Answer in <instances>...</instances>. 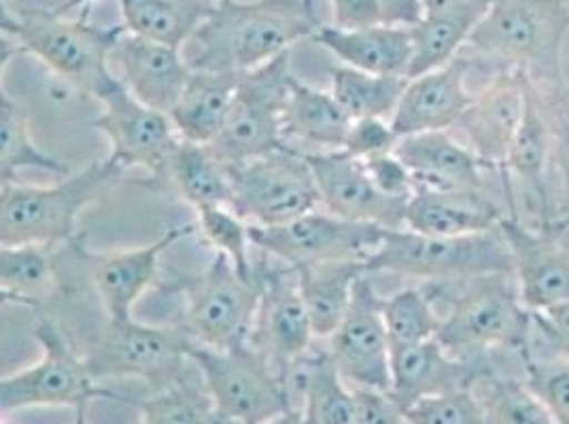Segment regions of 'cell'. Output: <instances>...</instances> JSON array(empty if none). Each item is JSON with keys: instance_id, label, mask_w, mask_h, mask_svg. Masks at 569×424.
Segmentation results:
<instances>
[{"instance_id": "1", "label": "cell", "mask_w": 569, "mask_h": 424, "mask_svg": "<svg viewBox=\"0 0 569 424\" xmlns=\"http://www.w3.org/2000/svg\"><path fill=\"white\" fill-rule=\"evenodd\" d=\"M440 316L436 340L468 363H498L499 354L521 363L531 340V312L519 300L512 274L421 284Z\"/></svg>"}, {"instance_id": "2", "label": "cell", "mask_w": 569, "mask_h": 424, "mask_svg": "<svg viewBox=\"0 0 569 424\" xmlns=\"http://www.w3.org/2000/svg\"><path fill=\"white\" fill-rule=\"evenodd\" d=\"M323 24L312 0H226L190 39L191 71H256Z\"/></svg>"}, {"instance_id": "3", "label": "cell", "mask_w": 569, "mask_h": 424, "mask_svg": "<svg viewBox=\"0 0 569 424\" xmlns=\"http://www.w3.org/2000/svg\"><path fill=\"white\" fill-rule=\"evenodd\" d=\"M568 32L566 0H491L466 46L475 51V69L519 71L550 92L566 72Z\"/></svg>"}, {"instance_id": "4", "label": "cell", "mask_w": 569, "mask_h": 424, "mask_svg": "<svg viewBox=\"0 0 569 424\" xmlns=\"http://www.w3.org/2000/svg\"><path fill=\"white\" fill-rule=\"evenodd\" d=\"M123 168L111 158L92 162L81 172L49 188L20 183L0 185V246L37 244L53 249L77 238L79 214L96 198L118 183Z\"/></svg>"}, {"instance_id": "5", "label": "cell", "mask_w": 569, "mask_h": 424, "mask_svg": "<svg viewBox=\"0 0 569 424\" xmlns=\"http://www.w3.org/2000/svg\"><path fill=\"white\" fill-rule=\"evenodd\" d=\"M13 16L18 43L53 74L96 100L118 85L109 60L123 26L100 28L90 24L86 13L67 18V9H18Z\"/></svg>"}, {"instance_id": "6", "label": "cell", "mask_w": 569, "mask_h": 424, "mask_svg": "<svg viewBox=\"0 0 569 424\" xmlns=\"http://www.w3.org/2000/svg\"><path fill=\"white\" fill-rule=\"evenodd\" d=\"M366 274H393L410 281L447 283L487 274H512L508 244L499 228L475 236H426L387 230L379 251L366 261Z\"/></svg>"}, {"instance_id": "7", "label": "cell", "mask_w": 569, "mask_h": 424, "mask_svg": "<svg viewBox=\"0 0 569 424\" xmlns=\"http://www.w3.org/2000/svg\"><path fill=\"white\" fill-rule=\"evenodd\" d=\"M191 342L179 327L109 323L94 337L77 349L90 377L104 380L134 377L151 386V393L164 391L190 374Z\"/></svg>"}, {"instance_id": "8", "label": "cell", "mask_w": 569, "mask_h": 424, "mask_svg": "<svg viewBox=\"0 0 569 424\" xmlns=\"http://www.w3.org/2000/svg\"><path fill=\"white\" fill-rule=\"evenodd\" d=\"M183 310L179 330L196 346L228 351L249 342L256 307L260 302V276L244 279L232 261L217 253L202 274L183 283Z\"/></svg>"}, {"instance_id": "9", "label": "cell", "mask_w": 569, "mask_h": 424, "mask_svg": "<svg viewBox=\"0 0 569 424\" xmlns=\"http://www.w3.org/2000/svg\"><path fill=\"white\" fill-rule=\"evenodd\" d=\"M289 51L240 74L221 132L207 144L223 165L240 164L287 147L283 113L291 83Z\"/></svg>"}, {"instance_id": "10", "label": "cell", "mask_w": 569, "mask_h": 424, "mask_svg": "<svg viewBox=\"0 0 569 424\" xmlns=\"http://www.w3.org/2000/svg\"><path fill=\"white\" fill-rule=\"evenodd\" d=\"M43 349V359L24 372L0 377V414L37 405L88 407L92 400L130 403L118 391L94 382L71 335L60 323L41 319L32 331Z\"/></svg>"}, {"instance_id": "11", "label": "cell", "mask_w": 569, "mask_h": 424, "mask_svg": "<svg viewBox=\"0 0 569 424\" xmlns=\"http://www.w3.org/2000/svg\"><path fill=\"white\" fill-rule=\"evenodd\" d=\"M190 359L217 410L237 424H266L296 410L283 377L249 342L228 351L191 344Z\"/></svg>"}, {"instance_id": "12", "label": "cell", "mask_w": 569, "mask_h": 424, "mask_svg": "<svg viewBox=\"0 0 569 424\" xmlns=\"http://www.w3.org/2000/svg\"><path fill=\"white\" fill-rule=\"evenodd\" d=\"M226 170L232 189L230 209L249 225L274 228L321 209L309 162L291 147Z\"/></svg>"}, {"instance_id": "13", "label": "cell", "mask_w": 569, "mask_h": 424, "mask_svg": "<svg viewBox=\"0 0 569 424\" xmlns=\"http://www.w3.org/2000/svg\"><path fill=\"white\" fill-rule=\"evenodd\" d=\"M385 234V228L347 221L323 209L274 228L251 225L253 246L291 270L332 261L366 263L379 251Z\"/></svg>"}, {"instance_id": "14", "label": "cell", "mask_w": 569, "mask_h": 424, "mask_svg": "<svg viewBox=\"0 0 569 424\" xmlns=\"http://www.w3.org/2000/svg\"><path fill=\"white\" fill-rule=\"evenodd\" d=\"M256 270L261 291L249 344L284 380L291 365L312 346L309 312L300 295L296 270L268 255L256 260Z\"/></svg>"}, {"instance_id": "15", "label": "cell", "mask_w": 569, "mask_h": 424, "mask_svg": "<svg viewBox=\"0 0 569 424\" xmlns=\"http://www.w3.org/2000/svg\"><path fill=\"white\" fill-rule=\"evenodd\" d=\"M552 130L555 115L546 92L529 79L521 128L503 164L517 219L527 225H550L559 221L555 195L550 193Z\"/></svg>"}, {"instance_id": "16", "label": "cell", "mask_w": 569, "mask_h": 424, "mask_svg": "<svg viewBox=\"0 0 569 424\" xmlns=\"http://www.w3.org/2000/svg\"><path fill=\"white\" fill-rule=\"evenodd\" d=\"M328 342L333 365L349 386L389 391L391 346L382 321V297L370 274L357 281L351 306Z\"/></svg>"}, {"instance_id": "17", "label": "cell", "mask_w": 569, "mask_h": 424, "mask_svg": "<svg viewBox=\"0 0 569 424\" xmlns=\"http://www.w3.org/2000/svg\"><path fill=\"white\" fill-rule=\"evenodd\" d=\"M498 228L508 244L522 307L545 312L569 300V249L563 244L568 225H527L517 216H503Z\"/></svg>"}, {"instance_id": "18", "label": "cell", "mask_w": 569, "mask_h": 424, "mask_svg": "<svg viewBox=\"0 0 569 424\" xmlns=\"http://www.w3.org/2000/svg\"><path fill=\"white\" fill-rule=\"evenodd\" d=\"M98 102L104 107L94 125L111 142L109 158L123 170L144 168L164 176L179 134L167 113L156 111L130 94L119 81Z\"/></svg>"}, {"instance_id": "19", "label": "cell", "mask_w": 569, "mask_h": 424, "mask_svg": "<svg viewBox=\"0 0 569 424\" xmlns=\"http://www.w3.org/2000/svg\"><path fill=\"white\" fill-rule=\"evenodd\" d=\"M529 77L519 71L491 72L489 83L475 94L472 104L451 132L482 164L503 172L508 151L521 128Z\"/></svg>"}, {"instance_id": "20", "label": "cell", "mask_w": 569, "mask_h": 424, "mask_svg": "<svg viewBox=\"0 0 569 424\" xmlns=\"http://www.w3.org/2000/svg\"><path fill=\"white\" fill-rule=\"evenodd\" d=\"M302 155L309 162L323 211L356 223L402 230L408 200L382 195L368 176L363 162L345 151Z\"/></svg>"}, {"instance_id": "21", "label": "cell", "mask_w": 569, "mask_h": 424, "mask_svg": "<svg viewBox=\"0 0 569 424\" xmlns=\"http://www.w3.org/2000/svg\"><path fill=\"white\" fill-rule=\"evenodd\" d=\"M393 153L410 170L417 189H478L496 195L493 185L498 183L506 191L508 214H515V198L506 174L482 164L452 132L406 137L398 141Z\"/></svg>"}, {"instance_id": "22", "label": "cell", "mask_w": 569, "mask_h": 424, "mask_svg": "<svg viewBox=\"0 0 569 424\" xmlns=\"http://www.w3.org/2000/svg\"><path fill=\"white\" fill-rule=\"evenodd\" d=\"M472 69L475 62L470 58L457 55L436 71L408 79L389 119L398 139L426 132H451L475 100V94L466 88V77Z\"/></svg>"}, {"instance_id": "23", "label": "cell", "mask_w": 569, "mask_h": 424, "mask_svg": "<svg viewBox=\"0 0 569 424\" xmlns=\"http://www.w3.org/2000/svg\"><path fill=\"white\" fill-rule=\"evenodd\" d=\"M498 370V363H468L447 353L440 342L427 340L391 351L389 395L408 410L417 401L455 391H468Z\"/></svg>"}, {"instance_id": "24", "label": "cell", "mask_w": 569, "mask_h": 424, "mask_svg": "<svg viewBox=\"0 0 569 424\" xmlns=\"http://www.w3.org/2000/svg\"><path fill=\"white\" fill-rule=\"evenodd\" d=\"M111 60L118 64V77L123 88L142 104L167 115L179 95L183 94L193 72L181 49L144 39L128 30L121 32L111 51Z\"/></svg>"}, {"instance_id": "25", "label": "cell", "mask_w": 569, "mask_h": 424, "mask_svg": "<svg viewBox=\"0 0 569 424\" xmlns=\"http://www.w3.org/2000/svg\"><path fill=\"white\" fill-rule=\"evenodd\" d=\"M510 216L503 200L478 189H417L403 214V228L426 236H475L496 230Z\"/></svg>"}, {"instance_id": "26", "label": "cell", "mask_w": 569, "mask_h": 424, "mask_svg": "<svg viewBox=\"0 0 569 424\" xmlns=\"http://www.w3.org/2000/svg\"><path fill=\"white\" fill-rule=\"evenodd\" d=\"M193 232L196 223L177 225L170 228L164 236L141 249L92 258V284L109 323L132 321V310L137 302L156 281L162 253Z\"/></svg>"}, {"instance_id": "27", "label": "cell", "mask_w": 569, "mask_h": 424, "mask_svg": "<svg viewBox=\"0 0 569 424\" xmlns=\"http://www.w3.org/2000/svg\"><path fill=\"white\" fill-rule=\"evenodd\" d=\"M312 41L328 49L345 67L372 74H396L408 79L412 39L408 26L380 24L342 30L321 24Z\"/></svg>"}, {"instance_id": "28", "label": "cell", "mask_w": 569, "mask_h": 424, "mask_svg": "<svg viewBox=\"0 0 569 424\" xmlns=\"http://www.w3.org/2000/svg\"><path fill=\"white\" fill-rule=\"evenodd\" d=\"M289 397L307 424H353V391L338 374L328 349L302 354L284 376Z\"/></svg>"}, {"instance_id": "29", "label": "cell", "mask_w": 569, "mask_h": 424, "mask_svg": "<svg viewBox=\"0 0 569 424\" xmlns=\"http://www.w3.org/2000/svg\"><path fill=\"white\" fill-rule=\"evenodd\" d=\"M353 119L336 102L330 92L310 88L291 77L284 102L283 141L300 153L340 151Z\"/></svg>"}, {"instance_id": "30", "label": "cell", "mask_w": 569, "mask_h": 424, "mask_svg": "<svg viewBox=\"0 0 569 424\" xmlns=\"http://www.w3.org/2000/svg\"><path fill=\"white\" fill-rule=\"evenodd\" d=\"M240 74L193 71L190 81L168 113L181 141L211 144L223 128Z\"/></svg>"}, {"instance_id": "31", "label": "cell", "mask_w": 569, "mask_h": 424, "mask_svg": "<svg viewBox=\"0 0 569 424\" xmlns=\"http://www.w3.org/2000/svg\"><path fill=\"white\" fill-rule=\"evenodd\" d=\"M298 272V286L309 312L312 335L328 340L353 300L356 283L366 274L363 261L317 263Z\"/></svg>"}, {"instance_id": "32", "label": "cell", "mask_w": 569, "mask_h": 424, "mask_svg": "<svg viewBox=\"0 0 569 424\" xmlns=\"http://www.w3.org/2000/svg\"><path fill=\"white\" fill-rule=\"evenodd\" d=\"M217 0H119L123 28L144 39L183 49L204 24Z\"/></svg>"}, {"instance_id": "33", "label": "cell", "mask_w": 569, "mask_h": 424, "mask_svg": "<svg viewBox=\"0 0 569 424\" xmlns=\"http://www.w3.org/2000/svg\"><path fill=\"white\" fill-rule=\"evenodd\" d=\"M167 174L193 209L230 206L232 202L228 170L207 144L179 139L170 153Z\"/></svg>"}, {"instance_id": "34", "label": "cell", "mask_w": 569, "mask_h": 424, "mask_svg": "<svg viewBox=\"0 0 569 424\" xmlns=\"http://www.w3.org/2000/svg\"><path fill=\"white\" fill-rule=\"evenodd\" d=\"M24 168L46 170L62 179L71 174L69 164L41 151L32 141L24 107L0 88V185L18 183V174Z\"/></svg>"}, {"instance_id": "35", "label": "cell", "mask_w": 569, "mask_h": 424, "mask_svg": "<svg viewBox=\"0 0 569 424\" xmlns=\"http://www.w3.org/2000/svg\"><path fill=\"white\" fill-rule=\"evenodd\" d=\"M330 77V94L353 121L370 118L391 119L408 83L406 77L372 74L345 64L332 69Z\"/></svg>"}, {"instance_id": "36", "label": "cell", "mask_w": 569, "mask_h": 424, "mask_svg": "<svg viewBox=\"0 0 569 424\" xmlns=\"http://www.w3.org/2000/svg\"><path fill=\"white\" fill-rule=\"evenodd\" d=\"M56 289L58 274L49 249L37 244L0 246V291L18 304L39 306Z\"/></svg>"}, {"instance_id": "37", "label": "cell", "mask_w": 569, "mask_h": 424, "mask_svg": "<svg viewBox=\"0 0 569 424\" xmlns=\"http://www.w3.org/2000/svg\"><path fill=\"white\" fill-rule=\"evenodd\" d=\"M137 405L141 424H237L217 410L204 384L190 374Z\"/></svg>"}, {"instance_id": "38", "label": "cell", "mask_w": 569, "mask_h": 424, "mask_svg": "<svg viewBox=\"0 0 569 424\" xmlns=\"http://www.w3.org/2000/svg\"><path fill=\"white\" fill-rule=\"evenodd\" d=\"M475 393L489 424H555L545 401L522 377L506 376L496 370L476 384Z\"/></svg>"}, {"instance_id": "39", "label": "cell", "mask_w": 569, "mask_h": 424, "mask_svg": "<svg viewBox=\"0 0 569 424\" xmlns=\"http://www.w3.org/2000/svg\"><path fill=\"white\" fill-rule=\"evenodd\" d=\"M382 321L391 351L433 340L440 330V316L421 286H406L382 297Z\"/></svg>"}, {"instance_id": "40", "label": "cell", "mask_w": 569, "mask_h": 424, "mask_svg": "<svg viewBox=\"0 0 569 424\" xmlns=\"http://www.w3.org/2000/svg\"><path fill=\"white\" fill-rule=\"evenodd\" d=\"M476 24L455 18H426L417 24L408 26L412 39V58L408 79L436 71L457 58L472 34Z\"/></svg>"}, {"instance_id": "41", "label": "cell", "mask_w": 569, "mask_h": 424, "mask_svg": "<svg viewBox=\"0 0 569 424\" xmlns=\"http://www.w3.org/2000/svg\"><path fill=\"white\" fill-rule=\"evenodd\" d=\"M196 232L214 249V253L226 255L244 279L256 276V258L251 225L240 219L230 206H200L196 209Z\"/></svg>"}, {"instance_id": "42", "label": "cell", "mask_w": 569, "mask_h": 424, "mask_svg": "<svg viewBox=\"0 0 569 424\" xmlns=\"http://www.w3.org/2000/svg\"><path fill=\"white\" fill-rule=\"evenodd\" d=\"M525 384L545 401L555 424H569V361L555 354L521 356Z\"/></svg>"}, {"instance_id": "43", "label": "cell", "mask_w": 569, "mask_h": 424, "mask_svg": "<svg viewBox=\"0 0 569 424\" xmlns=\"http://www.w3.org/2000/svg\"><path fill=\"white\" fill-rule=\"evenodd\" d=\"M406 418L410 424H489L475 388L417 401Z\"/></svg>"}, {"instance_id": "44", "label": "cell", "mask_w": 569, "mask_h": 424, "mask_svg": "<svg viewBox=\"0 0 569 424\" xmlns=\"http://www.w3.org/2000/svg\"><path fill=\"white\" fill-rule=\"evenodd\" d=\"M398 141L400 139L393 132L389 119H356L340 151H345L359 162H366L382 153H391Z\"/></svg>"}, {"instance_id": "45", "label": "cell", "mask_w": 569, "mask_h": 424, "mask_svg": "<svg viewBox=\"0 0 569 424\" xmlns=\"http://www.w3.org/2000/svg\"><path fill=\"white\" fill-rule=\"evenodd\" d=\"M531 344L546 349V353L533 354H555L569 361V300L545 312H531Z\"/></svg>"}, {"instance_id": "46", "label": "cell", "mask_w": 569, "mask_h": 424, "mask_svg": "<svg viewBox=\"0 0 569 424\" xmlns=\"http://www.w3.org/2000/svg\"><path fill=\"white\" fill-rule=\"evenodd\" d=\"M363 165H366V172L372 179V183L387 198L410 200V195L417 191L410 170L403 165L402 160L393 151L370 158L363 162Z\"/></svg>"}, {"instance_id": "47", "label": "cell", "mask_w": 569, "mask_h": 424, "mask_svg": "<svg viewBox=\"0 0 569 424\" xmlns=\"http://www.w3.org/2000/svg\"><path fill=\"white\" fill-rule=\"evenodd\" d=\"M353 391V424H410L406 410L387 391L356 388Z\"/></svg>"}, {"instance_id": "48", "label": "cell", "mask_w": 569, "mask_h": 424, "mask_svg": "<svg viewBox=\"0 0 569 424\" xmlns=\"http://www.w3.org/2000/svg\"><path fill=\"white\" fill-rule=\"evenodd\" d=\"M555 115V113H552ZM552 172L559 181V195L555 198L557 219H569V123L563 119L555 118L552 130Z\"/></svg>"}, {"instance_id": "49", "label": "cell", "mask_w": 569, "mask_h": 424, "mask_svg": "<svg viewBox=\"0 0 569 424\" xmlns=\"http://www.w3.org/2000/svg\"><path fill=\"white\" fill-rule=\"evenodd\" d=\"M333 26L342 30H357L387 24L380 0H332Z\"/></svg>"}, {"instance_id": "50", "label": "cell", "mask_w": 569, "mask_h": 424, "mask_svg": "<svg viewBox=\"0 0 569 424\" xmlns=\"http://www.w3.org/2000/svg\"><path fill=\"white\" fill-rule=\"evenodd\" d=\"M491 0H419L426 18H455L478 24Z\"/></svg>"}, {"instance_id": "51", "label": "cell", "mask_w": 569, "mask_h": 424, "mask_svg": "<svg viewBox=\"0 0 569 424\" xmlns=\"http://www.w3.org/2000/svg\"><path fill=\"white\" fill-rule=\"evenodd\" d=\"M385 22L391 26H412L421 20L419 0H380Z\"/></svg>"}, {"instance_id": "52", "label": "cell", "mask_w": 569, "mask_h": 424, "mask_svg": "<svg viewBox=\"0 0 569 424\" xmlns=\"http://www.w3.org/2000/svg\"><path fill=\"white\" fill-rule=\"evenodd\" d=\"M546 98H548V104H550V109H552V113H555V118L563 119L566 123H569V71L566 69L563 72V79H561V83L555 88V90H550V92H546Z\"/></svg>"}, {"instance_id": "53", "label": "cell", "mask_w": 569, "mask_h": 424, "mask_svg": "<svg viewBox=\"0 0 569 424\" xmlns=\"http://www.w3.org/2000/svg\"><path fill=\"white\" fill-rule=\"evenodd\" d=\"M18 53H24V49L18 43V39H13V37H9V34H0V77H2V71L7 69V64H9Z\"/></svg>"}, {"instance_id": "54", "label": "cell", "mask_w": 569, "mask_h": 424, "mask_svg": "<svg viewBox=\"0 0 569 424\" xmlns=\"http://www.w3.org/2000/svg\"><path fill=\"white\" fill-rule=\"evenodd\" d=\"M0 34H9V37H13V39H16V34H18V20H16V16L7 9L4 0H0Z\"/></svg>"}, {"instance_id": "55", "label": "cell", "mask_w": 569, "mask_h": 424, "mask_svg": "<svg viewBox=\"0 0 569 424\" xmlns=\"http://www.w3.org/2000/svg\"><path fill=\"white\" fill-rule=\"evenodd\" d=\"M266 424H307L305 423V416H302V412L300 410H289L287 414L283 416H279V418H274V421H270V423Z\"/></svg>"}, {"instance_id": "56", "label": "cell", "mask_w": 569, "mask_h": 424, "mask_svg": "<svg viewBox=\"0 0 569 424\" xmlns=\"http://www.w3.org/2000/svg\"><path fill=\"white\" fill-rule=\"evenodd\" d=\"M72 424H90L88 423V407H77L74 410V421Z\"/></svg>"}, {"instance_id": "57", "label": "cell", "mask_w": 569, "mask_h": 424, "mask_svg": "<svg viewBox=\"0 0 569 424\" xmlns=\"http://www.w3.org/2000/svg\"><path fill=\"white\" fill-rule=\"evenodd\" d=\"M92 2H94V0H69L67 7H79V9H86V13H90Z\"/></svg>"}, {"instance_id": "58", "label": "cell", "mask_w": 569, "mask_h": 424, "mask_svg": "<svg viewBox=\"0 0 569 424\" xmlns=\"http://www.w3.org/2000/svg\"><path fill=\"white\" fill-rule=\"evenodd\" d=\"M4 304H18L9 293H4V291H0V306H4Z\"/></svg>"}, {"instance_id": "59", "label": "cell", "mask_w": 569, "mask_h": 424, "mask_svg": "<svg viewBox=\"0 0 569 424\" xmlns=\"http://www.w3.org/2000/svg\"><path fill=\"white\" fill-rule=\"evenodd\" d=\"M563 223H566V225H568V228H569V219H568V221H563Z\"/></svg>"}, {"instance_id": "60", "label": "cell", "mask_w": 569, "mask_h": 424, "mask_svg": "<svg viewBox=\"0 0 569 424\" xmlns=\"http://www.w3.org/2000/svg\"><path fill=\"white\" fill-rule=\"evenodd\" d=\"M217 2H226V0H217Z\"/></svg>"}]
</instances>
